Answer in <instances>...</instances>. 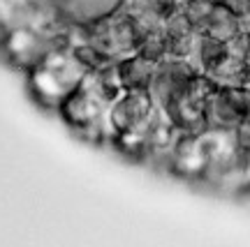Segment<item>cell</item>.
Wrapping results in <instances>:
<instances>
[{
	"instance_id": "obj_1",
	"label": "cell",
	"mask_w": 250,
	"mask_h": 247,
	"mask_svg": "<svg viewBox=\"0 0 250 247\" xmlns=\"http://www.w3.org/2000/svg\"><path fill=\"white\" fill-rule=\"evenodd\" d=\"M28 83L40 104L58 109L61 102L70 93L79 88L88 70L77 60L72 49H54L37 62L33 70H28Z\"/></svg>"
},
{
	"instance_id": "obj_2",
	"label": "cell",
	"mask_w": 250,
	"mask_h": 247,
	"mask_svg": "<svg viewBox=\"0 0 250 247\" xmlns=\"http://www.w3.org/2000/svg\"><path fill=\"white\" fill-rule=\"evenodd\" d=\"M109 102L104 95L98 90L95 81L90 76V72L83 76L79 88L70 93L67 97L61 102V115L67 123L72 132H77L83 141L100 143L109 139L107 134V111Z\"/></svg>"
},
{
	"instance_id": "obj_3",
	"label": "cell",
	"mask_w": 250,
	"mask_h": 247,
	"mask_svg": "<svg viewBox=\"0 0 250 247\" xmlns=\"http://www.w3.org/2000/svg\"><path fill=\"white\" fill-rule=\"evenodd\" d=\"M79 30L88 42H93L109 60L114 62L125 58V56L137 53V46H139V39H142L134 21L130 17L121 14L118 9L109 17L81 26Z\"/></svg>"
},
{
	"instance_id": "obj_4",
	"label": "cell",
	"mask_w": 250,
	"mask_h": 247,
	"mask_svg": "<svg viewBox=\"0 0 250 247\" xmlns=\"http://www.w3.org/2000/svg\"><path fill=\"white\" fill-rule=\"evenodd\" d=\"M158 104L148 88H125L107 111V134L148 132Z\"/></svg>"
},
{
	"instance_id": "obj_5",
	"label": "cell",
	"mask_w": 250,
	"mask_h": 247,
	"mask_svg": "<svg viewBox=\"0 0 250 247\" xmlns=\"http://www.w3.org/2000/svg\"><path fill=\"white\" fill-rule=\"evenodd\" d=\"M197 74H199V70L195 65L181 60V58H165L162 62H158L155 76H153L151 88H148L158 109H167L176 99L183 97Z\"/></svg>"
},
{
	"instance_id": "obj_6",
	"label": "cell",
	"mask_w": 250,
	"mask_h": 247,
	"mask_svg": "<svg viewBox=\"0 0 250 247\" xmlns=\"http://www.w3.org/2000/svg\"><path fill=\"white\" fill-rule=\"evenodd\" d=\"M246 118H250V90L241 86H215L206 99V125L232 130Z\"/></svg>"
},
{
	"instance_id": "obj_7",
	"label": "cell",
	"mask_w": 250,
	"mask_h": 247,
	"mask_svg": "<svg viewBox=\"0 0 250 247\" xmlns=\"http://www.w3.org/2000/svg\"><path fill=\"white\" fill-rule=\"evenodd\" d=\"M116 67L123 88H151L158 62L144 58L142 53H132V56H125V58L116 60Z\"/></svg>"
},
{
	"instance_id": "obj_8",
	"label": "cell",
	"mask_w": 250,
	"mask_h": 247,
	"mask_svg": "<svg viewBox=\"0 0 250 247\" xmlns=\"http://www.w3.org/2000/svg\"><path fill=\"white\" fill-rule=\"evenodd\" d=\"M202 33L229 42V39H234V37L241 33V19H239V14H236L229 5L215 0L213 12H211V17H208V21H206V26Z\"/></svg>"
},
{
	"instance_id": "obj_9",
	"label": "cell",
	"mask_w": 250,
	"mask_h": 247,
	"mask_svg": "<svg viewBox=\"0 0 250 247\" xmlns=\"http://www.w3.org/2000/svg\"><path fill=\"white\" fill-rule=\"evenodd\" d=\"M206 76L213 81L215 86H241L250 76V67L246 65L243 58L229 53L225 60H220L211 72H206Z\"/></svg>"
},
{
	"instance_id": "obj_10",
	"label": "cell",
	"mask_w": 250,
	"mask_h": 247,
	"mask_svg": "<svg viewBox=\"0 0 250 247\" xmlns=\"http://www.w3.org/2000/svg\"><path fill=\"white\" fill-rule=\"evenodd\" d=\"M229 56V42L218 39L213 35H199V46H197V70L199 72H211L220 60Z\"/></svg>"
},
{
	"instance_id": "obj_11",
	"label": "cell",
	"mask_w": 250,
	"mask_h": 247,
	"mask_svg": "<svg viewBox=\"0 0 250 247\" xmlns=\"http://www.w3.org/2000/svg\"><path fill=\"white\" fill-rule=\"evenodd\" d=\"M190 33H195V26L183 12V7L176 2L165 17V35H167V39H181Z\"/></svg>"
},
{
	"instance_id": "obj_12",
	"label": "cell",
	"mask_w": 250,
	"mask_h": 247,
	"mask_svg": "<svg viewBox=\"0 0 250 247\" xmlns=\"http://www.w3.org/2000/svg\"><path fill=\"white\" fill-rule=\"evenodd\" d=\"M137 53H142L144 58H148L153 62H162L169 56V39L165 33H153V35H144L139 39Z\"/></svg>"
},
{
	"instance_id": "obj_13",
	"label": "cell",
	"mask_w": 250,
	"mask_h": 247,
	"mask_svg": "<svg viewBox=\"0 0 250 247\" xmlns=\"http://www.w3.org/2000/svg\"><path fill=\"white\" fill-rule=\"evenodd\" d=\"M181 7H183V12L188 14V19L192 21V26H195V30H204L206 21H208V17H211V12H213V5L215 0H183V2H179Z\"/></svg>"
},
{
	"instance_id": "obj_14",
	"label": "cell",
	"mask_w": 250,
	"mask_h": 247,
	"mask_svg": "<svg viewBox=\"0 0 250 247\" xmlns=\"http://www.w3.org/2000/svg\"><path fill=\"white\" fill-rule=\"evenodd\" d=\"M232 139H234V146H236V148L250 152V118L241 120L239 125H234L232 127Z\"/></svg>"
},
{
	"instance_id": "obj_15",
	"label": "cell",
	"mask_w": 250,
	"mask_h": 247,
	"mask_svg": "<svg viewBox=\"0 0 250 247\" xmlns=\"http://www.w3.org/2000/svg\"><path fill=\"white\" fill-rule=\"evenodd\" d=\"M158 2H167V5H171V2H179V0H158Z\"/></svg>"
}]
</instances>
